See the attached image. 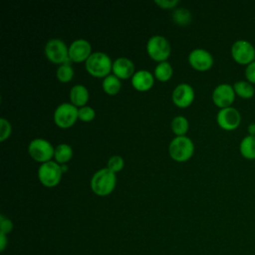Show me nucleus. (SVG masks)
<instances>
[{"label":"nucleus","instance_id":"nucleus-32","mask_svg":"<svg viewBox=\"0 0 255 255\" xmlns=\"http://www.w3.org/2000/svg\"><path fill=\"white\" fill-rule=\"evenodd\" d=\"M7 242H8V240H7L6 234L0 232V250L1 251H4L5 247L7 246Z\"/></svg>","mask_w":255,"mask_h":255},{"label":"nucleus","instance_id":"nucleus-3","mask_svg":"<svg viewBox=\"0 0 255 255\" xmlns=\"http://www.w3.org/2000/svg\"><path fill=\"white\" fill-rule=\"evenodd\" d=\"M194 151L193 141L185 135H179L172 138L168 145V152L170 157L175 161H186L189 159Z\"/></svg>","mask_w":255,"mask_h":255},{"label":"nucleus","instance_id":"nucleus-16","mask_svg":"<svg viewBox=\"0 0 255 255\" xmlns=\"http://www.w3.org/2000/svg\"><path fill=\"white\" fill-rule=\"evenodd\" d=\"M153 76L147 70H139L136 71L131 77V85L132 87L139 92L148 91L153 85Z\"/></svg>","mask_w":255,"mask_h":255},{"label":"nucleus","instance_id":"nucleus-24","mask_svg":"<svg viewBox=\"0 0 255 255\" xmlns=\"http://www.w3.org/2000/svg\"><path fill=\"white\" fill-rule=\"evenodd\" d=\"M56 75L60 82L68 83L74 77V70H73L72 66L70 65V63H65V64H62L59 66Z\"/></svg>","mask_w":255,"mask_h":255},{"label":"nucleus","instance_id":"nucleus-7","mask_svg":"<svg viewBox=\"0 0 255 255\" xmlns=\"http://www.w3.org/2000/svg\"><path fill=\"white\" fill-rule=\"evenodd\" d=\"M62 167L56 161L50 160L40 165L38 177L41 183L47 187L56 186L62 177Z\"/></svg>","mask_w":255,"mask_h":255},{"label":"nucleus","instance_id":"nucleus-29","mask_svg":"<svg viewBox=\"0 0 255 255\" xmlns=\"http://www.w3.org/2000/svg\"><path fill=\"white\" fill-rule=\"evenodd\" d=\"M0 229L1 233L7 234L12 231L13 229V223L9 218H6L4 215L0 216Z\"/></svg>","mask_w":255,"mask_h":255},{"label":"nucleus","instance_id":"nucleus-13","mask_svg":"<svg viewBox=\"0 0 255 255\" xmlns=\"http://www.w3.org/2000/svg\"><path fill=\"white\" fill-rule=\"evenodd\" d=\"M194 96L193 88L186 83H182L174 88L171 94V99L175 106L179 108H186L191 105L194 100Z\"/></svg>","mask_w":255,"mask_h":255},{"label":"nucleus","instance_id":"nucleus-12","mask_svg":"<svg viewBox=\"0 0 255 255\" xmlns=\"http://www.w3.org/2000/svg\"><path fill=\"white\" fill-rule=\"evenodd\" d=\"M188 63L195 70L206 71L213 65V57L207 50L196 48L189 53Z\"/></svg>","mask_w":255,"mask_h":255},{"label":"nucleus","instance_id":"nucleus-25","mask_svg":"<svg viewBox=\"0 0 255 255\" xmlns=\"http://www.w3.org/2000/svg\"><path fill=\"white\" fill-rule=\"evenodd\" d=\"M172 20L178 25H187L191 21V13L185 8H177L172 13Z\"/></svg>","mask_w":255,"mask_h":255},{"label":"nucleus","instance_id":"nucleus-2","mask_svg":"<svg viewBox=\"0 0 255 255\" xmlns=\"http://www.w3.org/2000/svg\"><path fill=\"white\" fill-rule=\"evenodd\" d=\"M86 70L94 77L102 78L110 75L113 63L109 55L104 52H95L85 62Z\"/></svg>","mask_w":255,"mask_h":255},{"label":"nucleus","instance_id":"nucleus-4","mask_svg":"<svg viewBox=\"0 0 255 255\" xmlns=\"http://www.w3.org/2000/svg\"><path fill=\"white\" fill-rule=\"evenodd\" d=\"M170 44L168 40L160 35L151 36L146 43V52L154 61L164 62L170 55Z\"/></svg>","mask_w":255,"mask_h":255},{"label":"nucleus","instance_id":"nucleus-14","mask_svg":"<svg viewBox=\"0 0 255 255\" xmlns=\"http://www.w3.org/2000/svg\"><path fill=\"white\" fill-rule=\"evenodd\" d=\"M91 44L85 39H77L69 46V58L73 62H86L91 56Z\"/></svg>","mask_w":255,"mask_h":255},{"label":"nucleus","instance_id":"nucleus-21","mask_svg":"<svg viewBox=\"0 0 255 255\" xmlns=\"http://www.w3.org/2000/svg\"><path fill=\"white\" fill-rule=\"evenodd\" d=\"M234 92L237 96L243 99H250L253 97L255 90L251 83L246 81H237L233 85Z\"/></svg>","mask_w":255,"mask_h":255},{"label":"nucleus","instance_id":"nucleus-11","mask_svg":"<svg viewBox=\"0 0 255 255\" xmlns=\"http://www.w3.org/2000/svg\"><path fill=\"white\" fill-rule=\"evenodd\" d=\"M216 121L221 128L226 130H232L239 126L241 117L239 112L235 108L228 107L221 109L217 113Z\"/></svg>","mask_w":255,"mask_h":255},{"label":"nucleus","instance_id":"nucleus-10","mask_svg":"<svg viewBox=\"0 0 255 255\" xmlns=\"http://www.w3.org/2000/svg\"><path fill=\"white\" fill-rule=\"evenodd\" d=\"M235 92L233 86L229 84H220L215 87L212 92V101L215 106L220 109L231 107V104L234 102Z\"/></svg>","mask_w":255,"mask_h":255},{"label":"nucleus","instance_id":"nucleus-23","mask_svg":"<svg viewBox=\"0 0 255 255\" xmlns=\"http://www.w3.org/2000/svg\"><path fill=\"white\" fill-rule=\"evenodd\" d=\"M171 129L176 136L184 135L188 129V121L183 116L174 117L171 121Z\"/></svg>","mask_w":255,"mask_h":255},{"label":"nucleus","instance_id":"nucleus-26","mask_svg":"<svg viewBox=\"0 0 255 255\" xmlns=\"http://www.w3.org/2000/svg\"><path fill=\"white\" fill-rule=\"evenodd\" d=\"M96 117V111L89 106H84L78 110V118L82 122H91Z\"/></svg>","mask_w":255,"mask_h":255},{"label":"nucleus","instance_id":"nucleus-5","mask_svg":"<svg viewBox=\"0 0 255 255\" xmlns=\"http://www.w3.org/2000/svg\"><path fill=\"white\" fill-rule=\"evenodd\" d=\"M44 52L47 59L52 63L65 64L71 61L69 58V47L61 39H50L45 45Z\"/></svg>","mask_w":255,"mask_h":255},{"label":"nucleus","instance_id":"nucleus-19","mask_svg":"<svg viewBox=\"0 0 255 255\" xmlns=\"http://www.w3.org/2000/svg\"><path fill=\"white\" fill-rule=\"evenodd\" d=\"M73 156V149L68 143H60L55 147L54 157L57 163L66 164Z\"/></svg>","mask_w":255,"mask_h":255},{"label":"nucleus","instance_id":"nucleus-17","mask_svg":"<svg viewBox=\"0 0 255 255\" xmlns=\"http://www.w3.org/2000/svg\"><path fill=\"white\" fill-rule=\"evenodd\" d=\"M70 100L75 107H84L89 101V91L84 85H75L70 91Z\"/></svg>","mask_w":255,"mask_h":255},{"label":"nucleus","instance_id":"nucleus-31","mask_svg":"<svg viewBox=\"0 0 255 255\" xmlns=\"http://www.w3.org/2000/svg\"><path fill=\"white\" fill-rule=\"evenodd\" d=\"M155 4L161 7L162 9H170L174 8L177 4V0H155Z\"/></svg>","mask_w":255,"mask_h":255},{"label":"nucleus","instance_id":"nucleus-6","mask_svg":"<svg viewBox=\"0 0 255 255\" xmlns=\"http://www.w3.org/2000/svg\"><path fill=\"white\" fill-rule=\"evenodd\" d=\"M28 152L34 160L44 163L54 156L55 148L45 138H34L28 145Z\"/></svg>","mask_w":255,"mask_h":255},{"label":"nucleus","instance_id":"nucleus-15","mask_svg":"<svg viewBox=\"0 0 255 255\" xmlns=\"http://www.w3.org/2000/svg\"><path fill=\"white\" fill-rule=\"evenodd\" d=\"M112 71L114 75L117 76L119 79H128L129 77H132L135 73L133 63L126 57H120L116 59L113 62Z\"/></svg>","mask_w":255,"mask_h":255},{"label":"nucleus","instance_id":"nucleus-30","mask_svg":"<svg viewBox=\"0 0 255 255\" xmlns=\"http://www.w3.org/2000/svg\"><path fill=\"white\" fill-rule=\"evenodd\" d=\"M245 76L249 83L255 84V61L247 65L245 69Z\"/></svg>","mask_w":255,"mask_h":255},{"label":"nucleus","instance_id":"nucleus-22","mask_svg":"<svg viewBox=\"0 0 255 255\" xmlns=\"http://www.w3.org/2000/svg\"><path fill=\"white\" fill-rule=\"evenodd\" d=\"M173 70L171 65L164 61V62H159L156 67L154 68V76L155 78L160 81V82H166L168 81L171 76H172Z\"/></svg>","mask_w":255,"mask_h":255},{"label":"nucleus","instance_id":"nucleus-8","mask_svg":"<svg viewBox=\"0 0 255 255\" xmlns=\"http://www.w3.org/2000/svg\"><path fill=\"white\" fill-rule=\"evenodd\" d=\"M78 110L72 103L60 104L54 112L55 124L62 128H67L75 124L78 118Z\"/></svg>","mask_w":255,"mask_h":255},{"label":"nucleus","instance_id":"nucleus-18","mask_svg":"<svg viewBox=\"0 0 255 255\" xmlns=\"http://www.w3.org/2000/svg\"><path fill=\"white\" fill-rule=\"evenodd\" d=\"M240 153L247 159H255V135H246L239 145Z\"/></svg>","mask_w":255,"mask_h":255},{"label":"nucleus","instance_id":"nucleus-28","mask_svg":"<svg viewBox=\"0 0 255 255\" xmlns=\"http://www.w3.org/2000/svg\"><path fill=\"white\" fill-rule=\"evenodd\" d=\"M11 124L4 118L0 119V140L3 141L11 134Z\"/></svg>","mask_w":255,"mask_h":255},{"label":"nucleus","instance_id":"nucleus-20","mask_svg":"<svg viewBox=\"0 0 255 255\" xmlns=\"http://www.w3.org/2000/svg\"><path fill=\"white\" fill-rule=\"evenodd\" d=\"M103 90L108 94V95H116L120 92L121 90V87H122V83H121V80L115 76L114 74L113 75H108L107 77L104 78L103 80Z\"/></svg>","mask_w":255,"mask_h":255},{"label":"nucleus","instance_id":"nucleus-27","mask_svg":"<svg viewBox=\"0 0 255 255\" xmlns=\"http://www.w3.org/2000/svg\"><path fill=\"white\" fill-rule=\"evenodd\" d=\"M125 161L124 158L120 155H113L108 160V168L113 172H118L124 168Z\"/></svg>","mask_w":255,"mask_h":255},{"label":"nucleus","instance_id":"nucleus-33","mask_svg":"<svg viewBox=\"0 0 255 255\" xmlns=\"http://www.w3.org/2000/svg\"><path fill=\"white\" fill-rule=\"evenodd\" d=\"M248 132L250 135H255V123H252L248 126Z\"/></svg>","mask_w":255,"mask_h":255},{"label":"nucleus","instance_id":"nucleus-9","mask_svg":"<svg viewBox=\"0 0 255 255\" xmlns=\"http://www.w3.org/2000/svg\"><path fill=\"white\" fill-rule=\"evenodd\" d=\"M231 55L237 63L248 65L255 59V48L247 40H237L231 47Z\"/></svg>","mask_w":255,"mask_h":255},{"label":"nucleus","instance_id":"nucleus-1","mask_svg":"<svg viewBox=\"0 0 255 255\" xmlns=\"http://www.w3.org/2000/svg\"><path fill=\"white\" fill-rule=\"evenodd\" d=\"M116 173L108 167L96 171L91 178V188L97 195L106 196L113 192L116 187Z\"/></svg>","mask_w":255,"mask_h":255}]
</instances>
